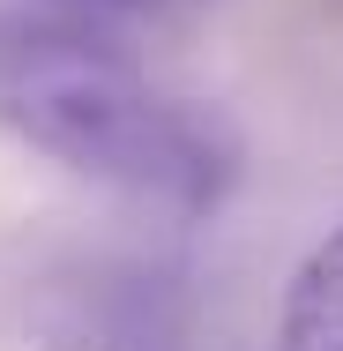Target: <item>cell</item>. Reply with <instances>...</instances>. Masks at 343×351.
<instances>
[{
    "mask_svg": "<svg viewBox=\"0 0 343 351\" xmlns=\"http://www.w3.org/2000/svg\"><path fill=\"white\" fill-rule=\"evenodd\" d=\"M0 128L82 180L172 210H216L239 180V142L209 105L68 15H0Z\"/></svg>",
    "mask_w": 343,
    "mask_h": 351,
    "instance_id": "1",
    "label": "cell"
},
{
    "mask_svg": "<svg viewBox=\"0 0 343 351\" xmlns=\"http://www.w3.org/2000/svg\"><path fill=\"white\" fill-rule=\"evenodd\" d=\"M269 351H343V224L298 262Z\"/></svg>",
    "mask_w": 343,
    "mask_h": 351,
    "instance_id": "2",
    "label": "cell"
},
{
    "mask_svg": "<svg viewBox=\"0 0 343 351\" xmlns=\"http://www.w3.org/2000/svg\"><path fill=\"white\" fill-rule=\"evenodd\" d=\"M68 8H90V15H187V8H209V0H68Z\"/></svg>",
    "mask_w": 343,
    "mask_h": 351,
    "instance_id": "3",
    "label": "cell"
}]
</instances>
